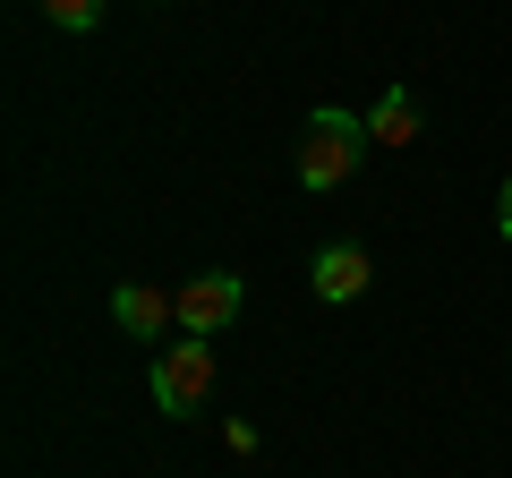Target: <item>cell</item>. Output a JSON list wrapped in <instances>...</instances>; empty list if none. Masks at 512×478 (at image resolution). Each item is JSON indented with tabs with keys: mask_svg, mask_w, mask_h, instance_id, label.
I'll return each instance as SVG.
<instances>
[{
	"mask_svg": "<svg viewBox=\"0 0 512 478\" xmlns=\"http://www.w3.org/2000/svg\"><path fill=\"white\" fill-rule=\"evenodd\" d=\"M239 299H248L239 274H188L180 282V333H205V342H214V333L239 316Z\"/></svg>",
	"mask_w": 512,
	"mask_h": 478,
	"instance_id": "obj_3",
	"label": "cell"
},
{
	"mask_svg": "<svg viewBox=\"0 0 512 478\" xmlns=\"http://www.w3.org/2000/svg\"><path fill=\"white\" fill-rule=\"evenodd\" d=\"M376 146L367 137V120L359 111H342V103H325V111H308V129H299V188H342L350 171H359V154Z\"/></svg>",
	"mask_w": 512,
	"mask_h": 478,
	"instance_id": "obj_1",
	"label": "cell"
},
{
	"mask_svg": "<svg viewBox=\"0 0 512 478\" xmlns=\"http://www.w3.org/2000/svg\"><path fill=\"white\" fill-rule=\"evenodd\" d=\"M111 316H120L128 342H163V333L180 325V291H154V282H120V291H111Z\"/></svg>",
	"mask_w": 512,
	"mask_h": 478,
	"instance_id": "obj_4",
	"label": "cell"
},
{
	"mask_svg": "<svg viewBox=\"0 0 512 478\" xmlns=\"http://www.w3.org/2000/svg\"><path fill=\"white\" fill-rule=\"evenodd\" d=\"M205 393H214V342H205V333H188V342H163V350H154V410L188 419Z\"/></svg>",
	"mask_w": 512,
	"mask_h": 478,
	"instance_id": "obj_2",
	"label": "cell"
},
{
	"mask_svg": "<svg viewBox=\"0 0 512 478\" xmlns=\"http://www.w3.org/2000/svg\"><path fill=\"white\" fill-rule=\"evenodd\" d=\"M495 231H504V239H512V180H504V188H495Z\"/></svg>",
	"mask_w": 512,
	"mask_h": 478,
	"instance_id": "obj_8",
	"label": "cell"
},
{
	"mask_svg": "<svg viewBox=\"0 0 512 478\" xmlns=\"http://www.w3.org/2000/svg\"><path fill=\"white\" fill-rule=\"evenodd\" d=\"M43 18H52L60 35H94V26H103V0H43Z\"/></svg>",
	"mask_w": 512,
	"mask_h": 478,
	"instance_id": "obj_7",
	"label": "cell"
},
{
	"mask_svg": "<svg viewBox=\"0 0 512 478\" xmlns=\"http://www.w3.org/2000/svg\"><path fill=\"white\" fill-rule=\"evenodd\" d=\"M308 282H316V299H325V308H350V299H359L367 282H376V265H367V248H359V239H333V248H316Z\"/></svg>",
	"mask_w": 512,
	"mask_h": 478,
	"instance_id": "obj_5",
	"label": "cell"
},
{
	"mask_svg": "<svg viewBox=\"0 0 512 478\" xmlns=\"http://www.w3.org/2000/svg\"><path fill=\"white\" fill-rule=\"evenodd\" d=\"M367 137H376V146H419V94H410V86H384L376 111H367Z\"/></svg>",
	"mask_w": 512,
	"mask_h": 478,
	"instance_id": "obj_6",
	"label": "cell"
}]
</instances>
